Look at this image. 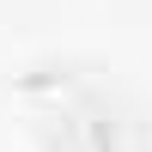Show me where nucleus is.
Wrapping results in <instances>:
<instances>
[]
</instances>
